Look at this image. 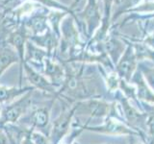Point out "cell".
<instances>
[{
  "mask_svg": "<svg viewBox=\"0 0 154 144\" xmlns=\"http://www.w3.org/2000/svg\"><path fill=\"white\" fill-rule=\"evenodd\" d=\"M74 104L76 107L75 115H89V120L91 118L105 119L110 116L123 120L122 113H119L118 110L119 108V104L117 101L108 102L104 98H90L76 101Z\"/></svg>",
  "mask_w": 154,
  "mask_h": 144,
  "instance_id": "obj_1",
  "label": "cell"
},
{
  "mask_svg": "<svg viewBox=\"0 0 154 144\" xmlns=\"http://www.w3.org/2000/svg\"><path fill=\"white\" fill-rule=\"evenodd\" d=\"M85 131L93 132L100 134H105V136H138L144 141L146 144L147 139L146 136L142 133H140L136 130L129 127L123 120L116 118V117H107L104 119L103 124L97 125V126H89L88 123L85 124Z\"/></svg>",
  "mask_w": 154,
  "mask_h": 144,
  "instance_id": "obj_2",
  "label": "cell"
},
{
  "mask_svg": "<svg viewBox=\"0 0 154 144\" xmlns=\"http://www.w3.org/2000/svg\"><path fill=\"white\" fill-rule=\"evenodd\" d=\"M115 98L119 104L125 123L132 129L146 134L144 130H146V119L147 114L146 112L140 110L136 105L132 104L119 89L115 92Z\"/></svg>",
  "mask_w": 154,
  "mask_h": 144,
  "instance_id": "obj_3",
  "label": "cell"
},
{
  "mask_svg": "<svg viewBox=\"0 0 154 144\" xmlns=\"http://www.w3.org/2000/svg\"><path fill=\"white\" fill-rule=\"evenodd\" d=\"M75 14L79 29H86L87 38L90 40L100 27L103 16V14L100 13L98 0H87L84 9L81 12L75 13Z\"/></svg>",
  "mask_w": 154,
  "mask_h": 144,
  "instance_id": "obj_4",
  "label": "cell"
},
{
  "mask_svg": "<svg viewBox=\"0 0 154 144\" xmlns=\"http://www.w3.org/2000/svg\"><path fill=\"white\" fill-rule=\"evenodd\" d=\"M34 90L28 91L27 93L18 97L14 102L2 107V112L0 115V128L7 124H16L23 118L24 115H26L32 106Z\"/></svg>",
  "mask_w": 154,
  "mask_h": 144,
  "instance_id": "obj_5",
  "label": "cell"
},
{
  "mask_svg": "<svg viewBox=\"0 0 154 144\" xmlns=\"http://www.w3.org/2000/svg\"><path fill=\"white\" fill-rule=\"evenodd\" d=\"M75 104L72 103L70 106L69 105V107H66L63 110V112L54 119V121H52L48 134L51 144H60L63 139L69 134L75 116Z\"/></svg>",
  "mask_w": 154,
  "mask_h": 144,
  "instance_id": "obj_6",
  "label": "cell"
},
{
  "mask_svg": "<svg viewBox=\"0 0 154 144\" xmlns=\"http://www.w3.org/2000/svg\"><path fill=\"white\" fill-rule=\"evenodd\" d=\"M28 38L29 33L22 22L10 32L6 38V43L17 51L19 57V86H22L23 64L25 62V46Z\"/></svg>",
  "mask_w": 154,
  "mask_h": 144,
  "instance_id": "obj_7",
  "label": "cell"
},
{
  "mask_svg": "<svg viewBox=\"0 0 154 144\" xmlns=\"http://www.w3.org/2000/svg\"><path fill=\"white\" fill-rule=\"evenodd\" d=\"M125 42L127 43L126 49L117 62V64L115 65V71L120 79L130 83L135 71L138 68V61L136 55H135L132 43L127 40H125Z\"/></svg>",
  "mask_w": 154,
  "mask_h": 144,
  "instance_id": "obj_8",
  "label": "cell"
},
{
  "mask_svg": "<svg viewBox=\"0 0 154 144\" xmlns=\"http://www.w3.org/2000/svg\"><path fill=\"white\" fill-rule=\"evenodd\" d=\"M23 71L25 73L26 79L31 84V86H33L35 89H38L46 94L53 95L54 98H56L58 88H55L50 83V81L42 72L34 68L32 65L27 64V62L23 64Z\"/></svg>",
  "mask_w": 154,
  "mask_h": 144,
  "instance_id": "obj_9",
  "label": "cell"
},
{
  "mask_svg": "<svg viewBox=\"0 0 154 144\" xmlns=\"http://www.w3.org/2000/svg\"><path fill=\"white\" fill-rule=\"evenodd\" d=\"M54 102L55 98L52 99L48 105L34 109L27 116L24 115V118L26 120L25 123L28 125V128L34 130V131H38L40 129H45V127H47L50 122L51 109Z\"/></svg>",
  "mask_w": 154,
  "mask_h": 144,
  "instance_id": "obj_10",
  "label": "cell"
},
{
  "mask_svg": "<svg viewBox=\"0 0 154 144\" xmlns=\"http://www.w3.org/2000/svg\"><path fill=\"white\" fill-rule=\"evenodd\" d=\"M48 13H49V10L47 8L42 7L41 10L32 13L30 16L24 19V21H21L24 24V26L26 27L29 36L42 35L49 28V24H48L47 20Z\"/></svg>",
  "mask_w": 154,
  "mask_h": 144,
  "instance_id": "obj_11",
  "label": "cell"
},
{
  "mask_svg": "<svg viewBox=\"0 0 154 144\" xmlns=\"http://www.w3.org/2000/svg\"><path fill=\"white\" fill-rule=\"evenodd\" d=\"M42 74L50 81V83L57 88H60L66 79V69L63 62L54 58L47 57L45 60Z\"/></svg>",
  "mask_w": 154,
  "mask_h": 144,
  "instance_id": "obj_12",
  "label": "cell"
},
{
  "mask_svg": "<svg viewBox=\"0 0 154 144\" xmlns=\"http://www.w3.org/2000/svg\"><path fill=\"white\" fill-rule=\"evenodd\" d=\"M60 38H61L59 36H57L49 27L42 35L29 36L28 40H31L33 43H35L37 46L45 49L47 52L48 56L53 58L58 49V47H59Z\"/></svg>",
  "mask_w": 154,
  "mask_h": 144,
  "instance_id": "obj_13",
  "label": "cell"
},
{
  "mask_svg": "<svg viewBox=\"0 0 154 144\" xmlns=\"http://www.w3.org/2000/svg\"><path fill=\"white\" fill-rule=\"evenodd\" d=\"M130 83L136 86L137 98L140 102L154 106V91L149 88L144 80L142 72L138 68L135 71Z\"/></svg>",
  "mask_w": 154,
  "mask_h": 144,
  "instance_id": "obj_14",
  "label": "cell"
},
{
  "mask_svg": "<svg viewBox=\"0 0 154 144\" xmlns=\"http://www.w3.org/2000/svg\"><path fill=\"white\" fill-rule=\"evenodd\" d=\"M47 57L49 56L45 49L37 46L31 40H27L25 46V62L32 65L36 69L38 67V71L42 73L45 60Z\"/></svg>",
  "mask_w": 154,
  "mask_h": 144,
  "instance_id": "obj_15",
  "label": "cell"
},
{
  "mask_svg": "<svg viewBox=\"0 0 154 144\" xmlns=\"http://www.w3.org/2000/svg\"><path fill=\"white\" fill-rule=\"evenodd\" d=\"M33 86H6L0 85V105H7L14 102L18 97L27 93L28 91L34 90ZM36 90V89H35Z\"/></svg>",
  "mask_w": 154,
  "mask_h": 144,
  "instance_id": "obj_16",
  "label": "cell"
},
{
  "mask_svg": "<svg viewBox=\"0 0 154 144\" xmlns=\"http://www.w3.org/2000/svg\"><path fill=\"white\" fill-rule=\"evenodd\" d=\"M19 62L17 51L6 42L0 44V78L10 66Z\"/></svg>",
  "mask_w": 154,
  "mask_h": 144,
  "instance_id": "obj_17",
  "label": "cell"
},
{
  "mask_svg": "<svg viewBox=\"0 0 154 144\" xmlns=\"http://www.w3.org/2000/svg\"><path fill=\"white\" fill-rule=\"evenodd\" d=\"M130 42L132 43V46H133V49L135 52V55H136L138 62H144V61H150L154 64V50L152 48L147 46L146 43H143L142 40H133Z\"/></svg>",
  "mask_w": 154,
  "mask_h": 144,
  "instance_id": "obj_18",
  "label": "cell"
},
{
  "mask_svg": "<svg viewBox=\"0 0 154 144\" xmlns=\"http://www.w3.org/2000/svg\"><path fill=\"white\" fill-rule=\"evenodd\" d=\"M69 13L58 11V10H52V11H49V13H48L47 20H48V24H49V27L60 38H61V31H60L61 23L63 21V19L66 16H69Z\"/></svg>",
  "mask_w": 154,
  "mask_h": 144,
  "instance_id": "obj_19",
  "label": "cell"
},
{
  "mask_svg": "<svg viewBox=\"0 0 154 144\" xmlns=\"http://www.w3.org/2000/svg\"><path fill=\"white\" fill-rule=\"evenodd\" d=\"M22 1H31V2H36L38 3L41 6L47 8V9H52V10H58V11H62V12H66L69 13L71 16H73L76 19L75 20L77 21V17H76V14L71 11L69 9V7H66V5L60 3L59 1L57 0H22Z\"/></svg>",
  "mask_w": 154,
  "mask_h": 144,
  "instance_id": "obj_20",
  "label": "cell"
},
{
  "mask_svg": "<svg viewBox=\"0 0 154 144\" xmlns=\"http://www.w3.org/2000/svg\"><path fill=\"white\" fill-rule=\"evenodd\" d=\"M144 112H146V136L150 138V142L148 144L154 143V106L147 105L146 108H144Z\"/></svg>",
  "mask_w": 154,
  "mask_h": 144,
  "instance_id": "obj_21",
  "label": "cell"
},
{
  "mask_svg": "<svg viewBox=\"0 0 154 144\" xmlns=\"http://www.w3.org/2000/svg\"><path fill=\"white\" fill-rule=\"evenodd\" d=\"M138 69L142 72L146 84L154 91V65L150 66L146 64L144 62H138Z\"/></svg>",
  "mask_w": 154,
  "mask_h": 144,
  "instance_id": "obj_22",
  "label": "cell"
},
{
  "mask_svg": "<svg viewBox=\"0 0 154 144\" xmlns=\"http://www.w3.org/2000/svg\"><path fill=\"white\" fill-rule=\"evenodd\" d=\"M32 138L34 144H51L48 136H45L40 131H34L32 132Z\"/></svg>",
  "mask_w": 154,
  "mask_h": 144,
  "instance_id": "obj_23",
  "label": "cell"
},
{
  "mask_svg": "<svg viewBox=\"0 0 154 144\" xmlns=\"http://www.w3.org/2000/svg\"><path fill=\"white\" fill-rule=\"evenodd\" d=\"M32 132H33L32 129L27 128L19 144H34L33 138H32Z\"/></svg>",
  "mask_w": 154,
  "mask_h": 144,
  "instance_id": "obj_24",
  "label": "cell"
},
{
  "mask_svg": "<svg viewBox=\"0 0 154 144\" xmlns=\"http://www.w3.org/2000/svg\"><path fill=\"white\" fill-rule=\"evenodd\" d=\"M0 144H12L11 139L2 128H0Z\"/></svg>",
  "mask_w": 154,
  "mask_h": 144,
  "instance_id": "obj_25",
  "label": "cell"
},
{
  "mask_svg": "<svg viewBox=\"0 0 154 144\" xmlns=\"http://www.w3.org/2000/svg\"><path fill=\"white\" fill-rule=\"evenodd\" d=\"M129 144H146L138 136H129Z\"/></svg>",
  "mask_w": 154,
  "mask_h": 144,
  "instance_id": "obj_26",
  "label": "cell"
},
{
  "mask_svg": "<svg viewBox=\"0 0 154 144\" xmlns=\"http://www.w3.org/2000/svg\"><path fill=\"white\" fill-rule=\"evenodd\" d=\"M81 1H82V0H73V2H72V4H71V6L69 7V9L74 14H75V11L77 10V7H78V5L81 3Z\"/></svg>",
  "mask_w": 154,
  "mask_h": 144,
  "instance_id": "obj_27",
  "label": "cell"
},
{
  "mask_svg": "<svg viewBox=\"0 0 154 144\" xmlns=\"http://www.w3.org/2000/svg\"><path fill=\"white\" fill-rule=\"evenodd\" d=\"M1 112H2V106L0 105V115H1Z\"/></svg>",
  "mask_w": 154,
  "mask_h": 144,
  "instance_id": "obj_28",
  "label": "cell"
},
{
  "mask_svg": "<svg viewBox=\"0 0 154 144\" xmlns=\"http://www.w3.org/2000/svg\"><path fill=\"white\" fill-rule=\"evenodd\" d=\"M105 144H110V143H105Z\"/></svg>",
  "mask_w": 154,
  "mask_h": 144,
  "instance_id": "obj_29",
  "label": "cell"
},
{
  "mask_svg": "<svg viewBox=\"0 0 154 144\" xmlns=\"http://www.w3.org/2000/svg\"><path fill=\"white\" fill-rule=\"evenodd\" d=\"M153 144H154V143H153Z\"/></svg>",
  "mask_w": 154,
  "mask_h": 144,
  "instance_id": "obj_30",
  "label": "cell"
}]
</instances>
